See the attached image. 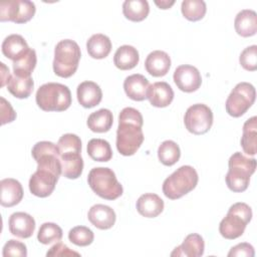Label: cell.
Returning <instances> with one entry per match:
<instances>
[{"label":"cell","instance_id":"6da1fadb","mask_svg":"<svg viewBox=\"0 0 257 257\" xmlns=\"http://www.w3.org/2000/svg\"><path fill=\"white\" fill-rule=\"evenodd\" d=\"M144 119L142 113L134 107H124L118 115L116 131V149L122 156L128 157L137 153L144 142Z\"/></svg>","mask_w":257,"mask_h":257},{"label":"cell","instance_id":"7a4b0ae2","mask_svg":"<svg viewBox=\"0 0 257 257\" xmlns=\"http://www.w3.org/2000/svg\"><path fill=\"white\" fill-rule=\"evenodd\" d=\"M229 171L225 177L227 187L235 193H241L247 190L250 177L256 170V160L249 159L242 153H234L228 161Z\"/></svg>","mask_w":257,"mask_h":257},{"label":"cell","instance_id":"3957f363","mask_svg":"<svg viewBox=\"0 0 257 257\" xmlns=\"http://www.w3.org/2000/svg\"><path fill=\"white\" fill-rule=\"evenodd\" d=\"M35 100L44 111H64L71 104V92L64 84L48 82L37 89Z\"/></svg>","mask_w":257,"mask_h":257},{"label":"cell","instance_id":"277c9868","mask_svg":"<svg viewBox=\"0 0 257 257\" xmlns=\"http://www.w3.org/2000/svg\"><path fill=\"white\" fill-rule=\"evenodd\" d=\"M80 56V48L75 41L71 39L59 41L54 48V73L63 78L72 76L77 70Z\"/></svg>","mask_w":257,"mask_h":257},{"label":"cell","instance_id":"5b68a950","mask_svg":"<svg viewBox=\"0 0 257 257\" xmlns=\"http://www.w3.org/2000/svg\"><path fill=\"white\" fill-rule=\"evenodd\" d=\"M198 181V173L193 167L182 166L164 181L163 193L171 200L180 199L193 191Z\"/></svg>","mask_w":257,"mask_h":257},{"label":"cell","instance_id":"8992f818","mask_svg":"<svg viewBox=\"0 0 257 257\" xmlns=\"http://www.w3.org/2000/svg\"><path fill=\"white\" fill-rule=\"evenodd\" d=\"M90 189L100 198L115 200L122 195L123 189L117 181L114 172L109 168L97 167L90 170L87 177Z\"/></svg>","mask_w":257,"mask_h":257},{"label":"cell","instance_id":"52a82bcc","mask_svg":"<svg viewBox=\"0 0 257 257\" xmlns=\"http://www.w3.org/2000/svg\"><path fill=\"white\" fill-rule=\"evenodd\" d=\"M251 219V207L243 202L235 203L229 208L227 215L220 222L219 232L225 239H236L243 235Z\"/></svg>","mask_w":257,"mask_h":257},{"label":"cell","instance_id":"ba28073f","mask_svg":"<svg viewBox=\"0 0 257 257\" xmlns=\"http://www.w3.org/2000/svg\"><path fill=\"white\" fill-rule=\"evenodd\" d=\"M255 98V87L249 82H239L226 99V111L233 117H239L252 106Z\"/></svg>","mask_w":257,"mask_h":257},{"label":"cell","instance_id":"9c48e42d","mask_svg":"<svg viewBox=\"0 0 257 257\" xmlns=\"http://www.w3.org/2000/svg\"><path fill=\"white\" fill-rule=\"evenodd\" d=\"M31 155L36 161L38 169L48 170L57 177L61 175L59 151L55 144L47 141L38 142L32 148Z\"/></svg>","mask_w":257,"mask_h":257},{"label":"cell","instance_id":"30bf717a","mask_svg":"<svg viewBox=\"0 0 257 257\" xmlns=\"http://www.w3.org/2000/svg\"><path fill=\"white\" fill-rule=\"evenodd\" d=\"M184 123L191 134L204 135L213 124V112L204 103L193 104L185 112Z\"/></svg>","mask_w":257,"mask_h":257},{"label":"cell","instance_id":"8fae6325","mask_svg":"<svg viewBox=\"0 0 257 257\" xmlns=\"http://www.w3.org/2000/svg\"><path fill=\"white\" fill-rule=\"evenodd\" d=\"M36 7L32 1L11 0L0 3V21H12L17 24L26 23L35 14Z\"/></svg>","mask_w":257,"mask_h":257},{"label":"cell","instance_id":"7c38bea8","mask_svg":"<svg viewBox=\"0 0 257 257\" xmlns=\"http://www.w3.org/2000/svg\"><path fill=\"white\" fill-rule=\"evenodd\" d=\"M58 179L52 172L37 168L29 179V190L36 197L46 198L54 191Z\"/></svg>","mask_w":257,"mask_h":257},{"label":"cell","instance_id":"4fadbf2b","mask_svg":"<svg viewBox=\"0 0 257 257\" xmlns=\"http://www.w3.org/2000/svg\"><path fill=\"white\" fill-rule=\"evenodd\" d=\"M174 82L184 92H193L202 84V76L198 68L193 65L183 64L178 66L173 75Z\"/></svg>","mask_w":257,"mask_h":257},{"label":"cell","instance_id":"5bb4252c","mask_svg":"<svg viewBox=\"0 0 257 257\" xmlns=\"http://www.w3.org/2000/svg\"><path fill=\"white\" fill-rule=\"evenodd\" d=\"M9 231L18 238H29L35 230L34 218L24 212H15L9 218Z\"/></svg>","mask_w":257,"mask_h":257},{"label":"cell","instance_id":"9a60e30c","mask_svg":"<svg viewBox=\"0 0 257 257\" xmlns=\"http://www.w3.org/2000/svg\"><path fill=\"white\" fill-rule=\"evenodd\" d=\"M0 187L1 206L10 208L21 202L23 198V188L19 181L12 178H6L0 181Z\"/></svg>","mask_w":257,"mask_h":257},{"label":"cell","instance_id":"2e32d148","mask_svg":"<svg viewBox=\"0 0 257 257\" xmlns=\"http://www.w3.org/2000/svg\"><path fill=\"white\" fill-rule=\"evenodd\" d=\"M88 221L97 229H110L116 220V215L113 209L103 204L93 205L87 213Z\"/></svg>","mask_w":257,"mask_h":257},{"label":"cell","instance_id":"e0dca14e","mask_svg":"<svg viewBox=\"0 0 257 257\" xmlns=\"http://www.w3.org/2000/svg\"><path fill=\"white\" fill-rule=\"evenodd\" d=\"M76 96L79 104L85 108H91L102 99V91L99 85L93 81H83L78 84Z\"/></svg>","mask_w":257,"mask_h":257},{"label":"cell","instance_id":"ac0fdd59","mask_svg":"<svg viewBox=\"0 0 257 257\" xmlns=\"http://www.w3.org/2000/svg\"><path fill=\"white\" fill-rule=\"evenodd\" d=\"M147 98L153 106L166 107L174 99V90L169 83L158 81L149 86Z\"/></svg>","mask_w":257,"mask_h":257},{"label":"cell","instance_id":"d6986e66","mask_svg":"<svg viewBox=\"0 0 257 257\" xmlns=\"http://www.w3.org/2000/svg\"><path fill=\"white\" fill-rule=\"evenodd\" d=\"M149 86V80L143 74L139 73L127 76L123 81V89L125 94L131 99L136 101H142L147 98Z\"/></svg>","mask_w":257,"mask_h":257},{"label":"cell","instance_id":"ffe728a7","mask_svg":"<svg viewBox=\"0 0 257 257\" xmlns=\"http://www.w3.org/2000/svg\"><path fill=\"white\" fill-rule=\"evenodd\" d=\"M145 67L147 72H149L152 76H164L170 70L171 58L167 52L162 50H155L147 56Z\"/></svg>","mask_w":257,"mask_h":257},{"label":"cell","instance_id":"44dd1931","mask_svg":"<svg viewBox=\"0 0 257 257\" xmlns=\"http://www.w3.org/2000/svg\"><path fill=\"white\" fill-rule=\"evenodd\" d=\"M205 242L201 235L197 233L189 234L183 243L176 247L171 253V256H186V257H200L204 254Z\"/></svg>","mask_w":257,"mask_h":257},{"label":"cell","instance_id":"7402d4cb","mask_svg":"<svg viewBox=\"0 0 257 257\" xmlns=\"http://www.w3.org/2000/svg\"><path fill=\"white\" fill-rule=\"evenodd\" d=\"M29 49L26 40L19 34L8 35L1 45L3 55L13 61L24 56Z\"/></svg>","mask_w":257,"mask_h":257},{"label":"cell","instance_id":"603a6c76","mask_svg":"<svg viewBox=\"0 0 257 257\" xmlns=\"http://www.w3.org/2000/svg\"><path fill=\"white\" fill-rule=\"evenodd\" d=\"M61 175L67 179H77L83 171V160L78 152H67L59 155Z\"/></svg>","mask_w":257,"mask_h":257},{"label":"cell","instance_id":"cb8c5ba5","mask_svg":"<svg viewBox=\"0 0 257 257\" xmlns=\"http://www.w3.org/2000/svg\"><path fill=\"white\" fill-rule=\"evenodd\" d=\"M234 27L238 35L250 37L257 31V14L254 10L243 9L235 17Z\"/></svg>","mask_w":257,"mask_h":257},{"label":"cell","instance_id":"d4e9b609","mask_svg":"<svg viewBox=\"0 0 257 257\" xmlns=\"http://www.w3.org/2000/svg\"><path fill=\"white\" fill-rule=\"evenodd\" d=\"M137 210L139 214L146 218H155L164 210V201L154 193L142 195L137 201Z\"/></svg>","mask_w":257,"mask_h":257},{"label":"cell","instance_id":"484cf974","mask_svg":"<svg viewBox=\"0 0 257 257\" xmlns=\"http://www.w3.org/2000/svg\"><path fill=\"white\" fill-rule=\"evenodd\" d=\"M241 147L243 152L249 156H255L257 153V117L248 118L243 124V134L241 137Z\"/></svg>","mask_w":257,"mask_h":257},{"label":"cell","instance_id":"4316f807","mask_svg":"<svg viewBox=\"0 0 257 257\" xmlns=\"http://www.w3.org/2000/svg\"><path fill=\"white\" fill-rule=\"evenodd\" d=\"M139 61V51L132 45H122L118 47L113 56V63L120 70L133 69L137 66Z\"/></svg>","mask_w":257,"mask_h":257},{"label":"cell","instance_id":"83f0119b","mask_svg":"<svg viewBox=\"0 0 257 257\" xmlns=\"http://www.w3.org/2000/svg\"><path fill=\"white\" fill-rule=\"evenodd\" d=\"M86 49L90 57L94 59L105 58L111 50L110 39L101 33L93 34L86 42Z\"/></svg>","mask_w":257,"mask_h":257},{"label":"cell","instance_id":"f1b7e54d","mask_svg":"<svg viewBox=\"0 0 257 257\" xmlns=\"http://www.w3.org/2000/svg\"><path fill=\"white\" fill-rule=\"evenodd\" d=\"M86 123L93 133H106L113 123L112 112L107 108H100L89 114Z\"/></svg>","mask_w":257,"mask_h":257},{"label":"cell","instance_id":"f546056e","mask_svg":"<svg viewBox=\"0 0 257 257\" xmlns=\"http://www.w3.org/2000/svg\"><path fill=\"white\" fill-rule=\"evenodd\" d=\"M150 6L146 0H125L122 4L124 17L133 22H141L147 18Z\"/></svg>","mask_w":257,"mask_h":257},{"label":"cell","instance_id":"4dcf8cb0","mask_svg":"<svg viewBox=\"0 0 257 257\" xmlns=\"http://www.w3.org/2000/svg\"><path fill=\"white\" fill-rule=\"evenodd\" d=\"M34 81L31 76L21 77L13 74L7 83L8 91L17 98H27L33 91Z\"/></svg>","mask_w":257,"mask_h":257},{"label":"cell","instance_id":"1f68e13d","mask_svg":"<svg viewBox=\"0 0 257 257\" xmlns=\"http://www.w3.org/2000/svg\"><path fill=\"white\" fill-rule=\"evenodd\" d=\"M88 156L96 162H108L112 158V151L107 141L102 139H91L87 144Z\"/></svg>","mask_w":257,"mask_h":257},{"label":"cell","instance_id":"d6a6232c","mask_svg":"<svg viewBox=\"0 0 257 257\" xmlns=\"http://www.w3.org/2000/svg\"><path fill=\"white\" fill-rule=\"evenodd\" d=\"M181 157V151L177 143L174 141L168 140L163 142L158 149V158L159 161L168 167L175 165Z\"/></svg>","mask_w":257,"mask_h":257},{"label":"cell","instance_id":"836d02e7","mask_svg":"<svg viewBox=\"0 0 257 257\" xmlns=\"http://www.w3.org/2000/svg\"><path fill=\"white\" fill-rule=\"evenodd\" d=\"M37 63V56L34 49L30 48L29 51L21 58L13 61V72L17 76L29 77L34 70Z\"/></svg>","mask_w":257,"mask_h":257},{"label":"cell","instance_id":"e575fe53","mask_svg":"<svg viewBox=\"0 0 257 257\" xmlns=\"http://www.w3.org/2000/svg\"><path fill=\"white\" fill-rule=\"evenodd\" d=\"M181 11L187 20L199 21L205 16L207 7L203 0H184L181 5Z\"/></svg>","mask_w":257,"mask_h":257},{"label":"cell","instance_id":"d590c367","mask_svg":"<svg viewBox=\"0 0 257 257\" xmlns=\"http://www.w3.org/2000/svg\"><path fill=\"white\" fill-rule=\"evenodd\" d=\"M62 235V229L57 224L46 222L40 226L37 234V240L41 244L48 245L53 242L60 241Z\"/></svg>","mask_w":257,"mask_h":257},{"label":"cell","instance_id":"8d00e7d4","mask_svg":"<svg viewBox=\"0 0 257 257\" xmlns=\"http://www.w3.org/2000/svg\"><path fill=\"white\" fill-rule=\"evenodd\" d=\"M68 239L72 244L84 247L90 245L93 242L94 234L88 227L76 226L69 230Z\"/></svg>","mask_w":257,"mask_h":257},{"label":"cell","instance_id":"74e56055","mask_svg":"<svg viewBox=\"0 0 257 257\" xmlns=\"http://www.w3.org/2000/svg\"><path fill=\"white\" fill-rule=\"evenodd\" d=\"M59 155L67 152H78L81 153V141L80 138L74 134L62 135L56 144Z\"/></svg>","mask_w":257,"mask_h":257},{"label":"cell","instance_id":"f35d334b","mask_svg":"<svg viewBox=\"0 0 257 257\" xmlns=\"http://www.w3.org/2000/svg\"><path fill=\"white\" fill-rule=\"evenodd\" d=\"M241 66L248 71H255L257 69V46L251 45L246 47L239 56Z\"/></svg>","mask_w":257,"mask_h":257},{"label":"cell","instance_id":"ab89813d","mask_svg":"<svg viewBox=\"0 0 257 257\" xmlns=\"http://www.w3.org/2000/svg\"><path fill=\"white\" fill-rule=\"evenodd\" d=\"M3 257H26L27 256V248L26 245L18 240L11 239L7 241L3 247L2 252Z\"/></svg>","mask_w":257,"mask_h":257},{"label":"cell","instance_id":"60d3db41","mask_svg":"<svg viewBox=\"0 0 257 257\" xmlns=\"http://www.w3.org/2000/svg\"><path fill=\"white\" fill-rule=\"evenodd\" d=\"M255 255L254 252V247L246 242L239 243L236 246L232 247L228 253L229 257H253Z\"/></svg>","mask_w":257,"mask_h":257},{"label":"cell","instance_id":"b9f144b4","mask_svg":"<svg viewBox=\"0 0 257 257\" xmlns=\"http://www.w3.org/2000/svg\"><path fill=\"white\" fill-rule=\"evenodd\" d=\"M0 109H1V124L12 122L16 118V112L11 106L10 102L4 97H0Z\"/></svg>","mask_w":257,"mask_h":257},{"label":"cell","instance_id":"7bdbcfd3","mask_svg":"<svg viewBox=\"0 0 257 257\" xmlns=\"http://www.w3.org/2000/svg\"><path fill=\"white\" fill-rule=\"evenodd\" d=\"M78 252L71 250L65 244L61 242H56L46 253V256H79Z\"/></svg>","mask_w":257,"mask_h":257},{"label":"cell","instance_id":"ee69618b","mask_svg":"<svg viewBox=\"0 0 257 257\" xmlns=\"http://www.w3.org/2000/svg\"><path fill=\"white\" fill-rule=\"evenodd\" d=\"M0 66H1V87H3L5 84L9 82L12 75L10 74L9 68L3 62L0 63Z\"/></svg>","mask_w":257,"mask_h":257},{"label":"cell","instance_id":"f6af8a7d","mask_svg":"<svg viewBox=\"0 0 257 257\" xmlns=\"http://www.w3.org/2000/svg\"><path fill=\"white\" fill-rule=\"evenodd\" d=\"M154 2L160 9H169L175 4V0H170V1H168V0H161V1L155 0Z\"/></svg>","mask_w":257,"mask_h":257}]
</instances>
